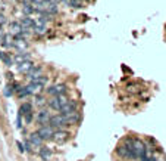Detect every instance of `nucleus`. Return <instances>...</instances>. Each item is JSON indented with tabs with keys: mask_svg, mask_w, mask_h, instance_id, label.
Returning a JSON list of instances; mask_svg holds the SVG:
<instances>
[{
	"mask_svg": "<svg viewBox=\"0 0 166 161\" xmlns=\"http://www.w3.org/2000/svg\"><path fill=\"white\" fill-rule=\"evenodd\" d=\"M2 59H3V62H5V64H6L7 67H10V65H12V64H14V61H12V58H10V56H9V55H2Z\"/></svg>",
	"mask_w": 166,
	"mask_h": 161,
	"instance_id": "obj_20",
	"label": "nucleus"
},
{
	"mask_svg": "<svg viewBox=\"0 0 166 161\" xmlns=\"http://www.w3.org/2000/svg\"><path fill=\"white\" fill-rule=\"evenodd\" d=\"M50 111L49 109H46V108H40L38 109V112H37V115H35V120H37V123L40 124V126H46V124H49V121H50Z\"/></svg>",
	"mask_w": 166,
	"mask_h": 161,
	"instance_id": "obj_3",
	"label": "nucleus"
},
{
	"mask_svg": "<svg viewBox=\"0 0 166 161\" xmlns=\"http://www.w3.org/2000/svg\"><path fill=\"white\" fill-rule=\"evenodd\" d=\"M19 24H21V27H22L24 31H27V30H34V27H35V22H34L31 18H28V16H25Z\"/></svg>",
	"mask_w": 166,
	"mask_h": 161,
	"instance_id": "obj_13",
	"label": "nucleus"
},
{
	"mask_svg": "<svg viewBox=\"0 0 166 161\" xmlns=\"http://www.w3.org/2000/svg\"><path fill=\"white\" fill-rule=\"evenodd\" d=\"M50 2H53V3H60V2H63V0H50Z\"/></svg>",
	"mask_w": 166,
	"mask_h": 161,
	"instance_id": "obj_27",
	"label": "nucleus"
},
{
	"mask_svg": "<svg viewBox=\"0 0 166 161\" xmlns=\"http://www.w3.org/2000/svg\"><path fill=\"white\" fill-rule=\"evenodd\" d=\"M68 138H69V133H68L66 130H62V129L54 130L53 136H52V139H53L56 143H65V142L68 141Z\"/></svg>",
	"mask_w": 166,
	"mask_h": 161,
	"instance_id": "obj_6",
	"label": "nucleus"
},
{
	"mask_svg": "<svg viewBox=\"0 0 166 161\" xmlns=\"http://www.w3.org/2000/svg\"><path fill=\"white\" fill-rule=\"evenodd\" d=\"M16 145H18V149H19V152H24L25 149H24V145L21 143V142H16Z\"/></svg>",
	"mask_w": 166,
	"mask_h": 161,
	"instance_id": "obj_25",
	"label": "nucleus"
},
{
	"mask_svg": "<svg viewBox=\"0 0 166 161\" xmlns=\"http://www.w3.org/2000/svg\"><path fill=\"white\" fill-rule=\"evenodd\" d=\"M12 46L16 47V50H19V52H25V49H27L28 44L21 36H16V37H15V41L12 43Z\"/></svg>",
	"mask_w": 166,
	"mask_h": 161,
	"instance_id": "obj_10",
	"label": "nucleus"
},
{
	"mask_svg": "<svg viewBox=\"0 0 166 161\" xmlns=\"http://www.w3.org/2000/svg\"><path fill=\"white\" fill-rule=\"evenodd\" d=\"M66 3L71 7H81V5H82V2H81V0H68Z\"/></svg>",
	"mask_w": 166,
	"mask_h": 161,
	"instance_id": "obj_19",
	"label": "nucleus"
},
{
	"mask_svg": "<svg viewBox=\"0 0 166 161\" xmlns=\"http://www.w3.org/2000/svg\"><path fill=\"white\" fill-rule=\"evenodd\" d=\"M37 133H38V136L43 139V142H44V141H50V139H52V136H53V133H54V129L52 127V126L46 124V126H40L38 130H37Z\"/></svg>",
	"mask_w": 166,
	"mask_h": 161,
	"instance_id": "obj_4",
	"label": "nucleus"
},
{
	"mask_svg": "<svg viewBox=\"0 0 166 161\" xmlns=\"http://www.w3.org/2000/svg\"><path fill=\"white\" fill-rule=\"evenodd\" d=\"M10 33L15 34V37H16V36H21V34L24 33V30H22L19 22H12V24H10Z\"/></svg>",
	"mask_w": 166,
	"mask_h": 161,
	"instance_id": "obj_17",
	"label": "nucleus"
},
{
	"mask_svg": "<svg viewBox=\"0 0 166 161\" xmlns=\"http://www.w3.org/2000/svg\"><path fill=\"white\" fill-rule=\"evenodd\" d=\"M34 30H35V33L37 34H44L46 33V27H44V25H35Z\"/></svg>",
	"mask_w": 166,
	"mask_h": 161,
	"instance_id": "obj_21",
	"label": "nucleus"
},
{
	"mask_svg": "<svg viewBox=\"0 0 166 161\" xmlns=\"http://www.w3.org/2000/svg\"><path fill=\"white\" fill-rule=\"evenodd\" d=\"M41 73H43V68L41 67H34L30 73L27 74L28 80H30V83H34V81H37L38 78L41 77Z\"/></svg>",
	"mask_w": 166,
	"mask_h": 161,
	"instance_id": "obj_8",
	"label": "nucleus"
},
{
	"mask_svg": "<svg viewBox=\"0 0 166 161\" xmlns=\"http://www.w3.org/2000/svg\"><path fill=\"white\" fill-rule=\"evenodd\" d=\"M38 154H40V158L43 161H49L50 158H52V151H50L47 146H41L40 151H38Z\"/></svg>",
	"mask_w": 166,
	"mask_h": 161,
	"instance_id": "obj_16",
	"label": "nucleus"
},
{
	"mask_svg": "<svg viewBox=\"0 0 166 161\" xmlns=\"http://www.w3.org/2000/svg\"><path fill=\"white\" fill-rule=\"evenodd\" d=\"M132 148H134V151H135V154L138 155V158H141V157H144V155L148 154V151H147V145L141 141V139H138V138H134L132 139Z\"/></svg>",
	"mask_w": 166,
	"mask_h": 161,
	"instance_id": "obj_1",
	"label": "nucleus"
},
{
	"mask_svg": "<svg viewBox=\"0 0 166 161\" xmlns=\"http://www.w3.org/2000/svg\"><path fill=\"white\" fill-rule=\"evenodd\" d=\"M116 155H118L119 158H124V160H134L132 152H131V151H129L124 143H121L119 146L116 148Z\"/></svg>",
	"mask_w": 166,
	"mask_h": 161,
	"instance_id": "obj_7",
	"label": "nucleus"
},
{
	"mask_svg": "<svg viewBox=\"0 0 166 161\" xmlns=\"http://www.w3.org/2000/svg\"><path fill=\"white\" fill-rule=\"evenodd\" d=\"M34 68V64L33 61H25V62H22L18 65V73H22V74H28L31 70Z\"/></svg>",
	"mask_w": 166,
	"mask_h": 161,
	"instance_id": "obj_12",
	"label": "nucleus"
},
{
	"mask_svg": "<svg viewBox=\"0 0 166 161\" xmlns=\"http://www.w3.org/2000/svg\"><path fill=\"white\" fill-rule=\"evenodd\" d=\"M22 117H24V120H25L27 124H30V123L33 121V112H27V114H24Z\"/></svg>",
	"mask_w": 166,
	"mask_h": 161,
	"instance_id": "obj_22",
	"label": "nucleus"
},
{
	"mask_svg": "<svg viewBox=\"0 0 166 161\" xmlns=\"http://www.w3.org/2000/svg\"><path fill=\"white\" fill-rule=\"evenodd\" d=\"M24 149H25V151H28V152H33V145H31V143H30V141H25V143H24Z\"/></svg>",
	"mask_w": 166,
	"mask_h": 161,
	"instance_id": "obj_23",
	"label": "nucleus"
},
{
	"mask_svg": "<svg viewBox=\"0 0 166 161\" xmlns=\"http://www.w3.org/2000/svg\"><path fill=\"white\" fill-rule=\"evenodd\" d=\"M75 111H77V102L69 99V102H68L65 107H62V109H60L59 112L63 115H69V114H72V112H75Z\"/></svg>",
	"mask_w": 166,
	"mask_h": 161,
	"instance_id": "obj_9",
	"label": "nucleus"
},
{
	"mask_svg": "<svg viewBox=\"0 0 166 161\" xmlns=\"http://www.w3.org/2000/svg\"><path fill=\"white\" fill-rule=\"evenodd\" d=\"M34 105H37V107H40V108H44L47 105V99L43 96V95H40V96H35Z\"/></svg>",
	"mask_w": 166,
	"mask_h": 161,
	"instance_id": "obj_18",
	"label": "nucleus"
},
{
	"mask_svg": "<svg viewBox=\"0 0 166 161\" xmlns=\"http://www.w3.org/2000/svg\"><path fill=\"white\" fill-rule=\"evenodd\" d=\"M65 117H66V123H68V126H72V124H77V123H80V120H81L80 114H78V111H75V112H72V114H69V115H65Z\"/></svg>",
	"mask_w": 166,
	"mask_h": 161,
	"instance_id": "obj_14",
	"label": "nucleus"
},
{
	"mask_svg": "<svg viewBox=\"0 0 166 161\" xmlns=\"http://www.w3.org/2000/svg\"><path fill=\"white\" fill-rule=\"evenodd\" d=\"M28 141H30V143H31L34 148H41L43 146V139L38 136L37 132H33V133L30 134V139H28Z\"/></svg>",
	"mask_w": 166,
	"mask_h": 161,
	"instance_id": "obj_11",
	"label": "nucleus"
},
{
	"mask_svg": "<svg viewBox=\"0 0 166 161\" xmlns=\"http://www.w3.org/2000/svg\"><path fill=\"white\" fill-rule=\"evenodd\" d=\"M66 92V84L63 83H59V84H54V86H50L47 87V95L52 98V96H59V95H63Z\"/></svg>",
	"mask_w": 166,
	"mask_h": 161,
	"instance_id": "obj_5",
	"label": "nucleus"
},
{
	"mask_svg": "<svg viewBox=\"0 0 166 161\" xmlns=\"http://www.w3.org/2000/svg\"><path fill=\"white\" fill-rule=\"evenodd\" d=\"M49 126H52L53 129H60L68 126L66 123V117L63 114H54L50 117V121H49Z\"/></svg>",
	"mask_w": 166,
	"mask_h": 161,
	"instance_id": "obj_2",
	"label": "nucleus"
},
{
	"mask_svg": "<svg viewBox=\"0 0 166 161\" xmlns=\"http://www.w3.org/2000/svg\"><path fill=\"white\" fill-rule=\"evenodd\" d=\"M63 2H65V3H66V2H68V0H63Z\"/></svg>",
	"mask_w": 166,
	"mask_h": 161,
	"instance_id": "obj_28",
	"label": "nucleus"
},
{
	"mask_svg": "<svg viewBox=\"0 0 166 161\" xmlns=\"http://www.w3.org/2000/svg\"><path fill=\"white\" fill-rule=\"evenodd\" d=\"M28 58H30V53H25V52H19V53H16L14 56V62L16 64V65H19V64H22V62H25V61H28Z\"/></svg>",
	"mask_w": 166,
	"mask_h": 161,
	"instance_id": "obj_15",
	"label": "nucleus"
},
{
	"mask_svg": "<svg viewBox=\"0 0 166 161\" xmlns=\"http://www.w3.org/2000/svg\"><path fill=\"white\" fill-rule=\"evenodd\" d=\"M5 95H6V96H10V95H12V92H10V87H6V90H5Z\"/></svg>",
	"mask_w": 166,
	"mask_h": 161,
	"instance_id": "obj_26",
	"label": "nucleus"
},
{
	"mask_svg": "<svg viewBox=\"0 0 166 161\" xmlns=\"http://www.w3.org/2000/svg\"><path fill=\"white\" fill-rule=\"evenodd\" d=\"M153 161H166V158L163 155H152Z\"/></svg>",
	"mask_w": 166,
	"mask_h": 161,
	"instance_id": "obj_24",
	"label": "nucleus"
}]
</instances>
